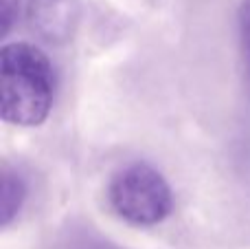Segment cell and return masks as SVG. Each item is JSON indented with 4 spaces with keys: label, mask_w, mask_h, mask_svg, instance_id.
<instances>
[{
    "label": "cell",
    "mask_w": 250,
    "mask_h": 249,
    "mask_svg": "<svg viewBox=\"0 0 250 249\" xmlns=\"http://www.w3.org/2000/svg\"><path fill=\"white\" fill-rule=\"evenodd\" d=\"M55 93L53 64L29 42L4 44L0 51V115L13 126H40L48 117Z\"/></svg>",
    "instance_id": "cell-1"
},
{
    "label": "cell",
    "mask_w": 250,
    "mask_h": 249,
    "mask_svg": "<svg viewBox=\"0 0 250 249\" xmlns=\"http://www.w3.org/2000/svg\"><path fill=\"white\" fill-rule=\"evenodd\" d=\"M108 201L114 214L134 225H156L173 210V194L165 176L149 163H129L112 176Z\"/></svg>",
    "instance_id": "cell-2"
},
{
    "label": "cell",
    "mask_w": 250,
    "mask_h": 249,
    "mask_svg": "<svg viewBox=\"0 0 250 249\" xmlns=\"http://www.w3.org/2000/svg\"><path fill=\"white\" fill-rule=\"evenodd\" d=\"M26 20L42 40L53 44L73 38L79 22L77 0H29Z\"/></svg>",
    "instance_id": "cell-3"
},
{
    "label": "cell",
    "mask_w": 250,
    "mask_h": 249,
    "mask_svg": "<svg viewBox=\"0 0 250 249\" xmlns=\"http://www.w3.org/2000/svg\"><path fill=\"white\" fill-rule=\"evenodd\" d=\"M0 192H2V201H0V219L2 225L7 227L13 221V216L20 212L22 203L26 199V185L20 179V174L11 170L2 172V185H0Z\"/></svg>",
    "instance_id": "cell-4"
},
{
    "label": "cell",
    "mask_w": 250,
    "mask_h": 249,
    "mask_svg": "<svg viewBox=\"0 0 250 249\" xmlns=\"http://www.w3.org/2000/svg\"><path fill=\"white\" fill-rule=\"evenodd\" d=\"M237 25H239V47H242V60L244 71L250 82V0H242L237 13Z\"/></svg>",
    "instance_id": "cell-5"
},
{
    "label": "cell",
    "mask_w": 250,
    "mask_h": 249,
    "mask_svg": "<svg viewBox=\"0 0 250 249\" xmlns=\"http://www.w3.org/2000/svg\"><path fill=\"white\" fill-rule=\"evenodd\" d=\"M18 0H0V22H2V33H9L18 18Z\"/></svg>",
    "instance_id": "cell-6"
},
{
    "label": "cell",
    "mask_w": 250,
    "mask_h": 249,
    "mask_svg": "<svg viewBox=\"0 0 250 249\" xmlns=\"http://www.w3.org/2000/svg\"><path fill=\"white\" fill-rule=\"evenodd\" d=\"M79 249H112L108 245H101V243H88V245H82Z\"/></svg>",
    "instance_id": "cell-7"
}]
</instances>
